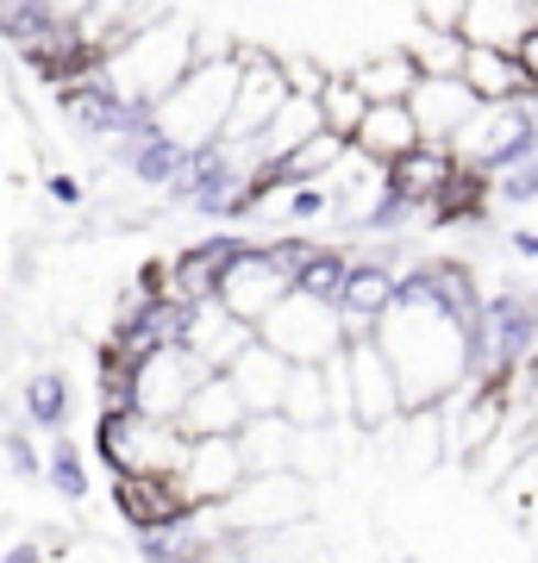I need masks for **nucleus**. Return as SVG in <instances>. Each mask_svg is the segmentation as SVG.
Wrapping results in <instances>:
<instances>
[{"mask_svg": "<svg viewBox=\"0 0 538 563\" xmlns=\"http://www.w3.org/2000/svg\"><path fill=\"white\" fill-rule=\"evenodd\" d=\"M514 383H526V388H532V395H538V344H532V351H526V363H519V369H514Z\"/></svg>", "mask_w": 538, "mask_h": 563, "instance_id": "obj_33", "label": "nucleus"}, {"mask_svg": "<svg viewBox=\"0 0 538 563\" xmlns=\"http://www.w3.org/2000/svg\"><path fill=\"white\" fill-rule=\"evenodd\" d=\"M314 107H319V125H326V132H332V139H344L351 144V132H358V120H363V88H358V76H326L319 81V95H314Z\"/></svg>", "mask_w": 538, "mask_h": 563, "instance_id": "obj_21", "label": "nucleus"}, {"mask_svg": "<svg viewBox=\"0 0 538 563\" xmlns=\"http://www.w3.org/2000/svg\"><path fill=\"white\" fill-rule=\"evenodd\" d=\"M232 51H213V57H195L182 69L157 101H151V120H157L163 139H176L182 151H207L220 144V120L226 101H232Z\"/></svg>", "mask_w": 538, "mask_h": 563, "instance_id": "obj_3", "label": "nucleus"}, {"mask_svg": "<svg viewBox=\"0 0 538 563\" xmlns=\"http://www.w3.org/2000/svg\"><path fill=\"white\" fill-rule=\"evenodd\" d=\"M407 107H414V120H419V139L451 144L458 139V125L476 113V95L463 88V76H414Z\"/></svg>", "mask_w": 538, "mask_h": 563, "instance_id": "obj_13", "label": "nucleus"}, {"mask_svg": "<svg viewBox=\"0 0 538 563\" xmlns=\"http://www.w3.org/2000/svg\"><path fill=\"white\" fill-rule=\"evenodd\" d=\"M113 507L132 532L144 526H176L195 514L188 488L176 483V470H113Z\"/></svg>", "mask_w": 538, "mask_h": 563, "instance_id": "obj_9", "label": "nucleus"}, {"mask_svg": "<svg viewBox=\"0 0 538 563\" xmlns=\"http://www.w3.org/2000/svg\"><path fill=\"white\" fill-rule=\"evenodd\" d=\"M363 88V101H407V88H414L419 63L407 57V51H382V57H370L363 69H351Z\"/></svg>", "mask_w": 538, "mask_h": 563, "instance_id": "obj_22", "label": "nucleus"}, {"mask_svg": "<svg viewBox=\"0 0 538 563\" xmlns=\"http://www.w3.org/2000/svg\"><path fill=\"white\" fill-rule=\"evenodd\" d=\"M344 376H351V420L363 432H388L400 413V388H395V369L382 357L376 332L363 339H344Z\"/></svg>", "mask_w": 538, "mask_h": 563, "instance_id": "obj_8", "label": "nucleus"}, {"mask_svg": "<svg viewBox=\"0 0 538 563\" xmlns=\"http://www.w3.org/2000/svg\"><path fill=\"white\" fill-rule=\"evenodd\" d=\"M7 463H13V476H39V470H44V451L25 439V432H13V439H7Z\"/></svg>", "mask_w": 538, "mask_h": 563, "instance_id": "obj_30", "label": "nucleus"}, {"mask_svg": "<svg viewBox=\"0 0 538 563\" xmlns=\"http://www.w3.org/2000/svg\"><path fill=\"white\" fill-rule=\"evenodd\" d=\"M20 413L32 432H63V420H69V376L63 369H32L20 383Z\"/></svg>", "mask_w": 538, "mask_h": 563, "instance_id": "obj_20", "label": "nucleus"}, {"mask_svg": "<svg viewBox=\"0 0 538 563\" xmlns=\"http://www.w3.org/2000/svg\"><path fill=\"white\" fill-rule=\"evenodd\" d=\"M226 376H232V388H239L244 413H276L282 383H288V357H282V351H270L263 339H251L244 351H232Z\"/></svg>", "mask_w": 538, "mask_h": 563, "instance_id": "obj_15", "label": "nucleus"}, {"mask_svg": "<svg viewBox=\"0 0 538 563\" xmlns=\"http://www.w3.org/2000/svg\"><path fill=\"white\" fill-rule=\"evenodd\" d=\"M232 101H226V120H220V144H251L263 132V120L282 107L288 81H282L276 57L257 51V44H232Z\"/></svg>", "mask_w": 538, "mask_h": 563, "instance_id": "obj_6", "label": "nucleus"}, {"mask_svg": "<svg viewBox=\"0 0 538 563\" xmlns=\"http://www.w3.org/2000/svg\"><path fill=\"white\" fill-rule=\"evenodd\" d=\"M407 57L419 63V76H458L463 38H458V32H439V25H419L414 44H407Z\"/></svg>", "mask_w": 538, "mask_h": 563, "instance_id": "obj_25", "label": "nucleus"}, {"mask_svg": "<svg viewBox=\"0 0 538 563\" xmlns=\"http://www.w3.org/2000/svg\"><path fill=\"white\" fill-rule=\"evenodd\" d=\"M414 13H419V25H439V32H458V20H463V0H414Z\"/></svg>", "mask_w": 538, "mask_h": 563, "instance_id": "obj_29", "label": "nucleus"}, {"mask_svg": "<svg viewBox=\"0 0 538 563\" xmlns=\"http://www.w3.org/2000/svg\"><path fill=\"white\" fill-rule=\"evenodd\" d=\"M400 288V263L395 251H363V257L344 263V282L339 295H332V313H339V332L344 339H363V332H376V320L388 313V301H395Z\"/></svg>", "mask_w": 538, "mask_h": 563, "instance_id": "obj_7", "label": "nucleus"}, {"mask_svg": "<svg viewBox=\"0 0 538 563\" xmlns=\"http://www.w3.org/2000/svg\"><path fill=\"white\" fill-rule=\"evenodd\" d=\"M176 426L188 432V439L239 432V426H244V401H239V388H232V376H226V369H207V376L188 388V401L176 407Z\"/></svg>", "mask_w": 538, "mask_h": 563, "instance_id": "obj_14", "label": "nucleus"}, {"mask_svg": "<svg viewBox=\"0 0 538 563\" xmlns=\"http://www.w3.org/2000/svg\"><path fill=\"white\" fill-rule=\"evenodd\" d=\"M251 332H257L270 351H282L288 363H319L326 351H339V344H344L332 301L300 295V288H282L276 301L263 307L257 320H251Z\"/></svg>", "mask_w": 538, "mask_h": 563, "instance_id": "obj_4", "label": "nucleus"}, {"mask_svg": "<svg viewBox=\"0 0 538 563\" xmlns=\"http://www.w3.org/2000/svg\"><path fill=\"white\" fill-rule=\"evenodd\" d=\"M51 195H57L63 207H76V201H81V181H76V176H51Z\"/></svg>", "mask_w": 538, "mask_h": 563, "instance_id": "obj_32", "label": "nucleus"}, {"mask_svg": "<svg viewBox=\"0 0 538 563\" xmlns=\"http://www.w3.org/2000/svg\"><path fill=\"white\" fill-rule=\"evenodd\" d=\"M376 344L395 369L400 407H439L463 383V325L414 282L395 288L388 313L376 320Z\"/></svg>", "mask_w": 538, "mask_h": 563, "instance_id": "obj_1", "label": "nucleus"}, {"mask_svg": "<svg viewBox=\"0 0 538 563\" xmlns=\"http://www.w3.org/2000/svg\"><path fill=\"white\" fill-rule=\"evenodd\" d=\"M344 263H351V251H339V244H307V257L295 263V276H288V288H300V295H319V301H332L344 282Z\"/></svg>", "mask_w": 538, "mask_h": 563, "instance_id": "obj_23", "label": "nucleus"}, {"mask_svg": "<svg viewBox=\"0 0 538 563\" xmlns=\"http://www.w3.org/2000/svg\"><path fill=\"white\" fill-rule=\"evenodd\" d=\"M538 20V0H463L458 38L463 44H501L514 51V38Z\"/></svg>", "mask_w": 538, "mask_h": 563, "instance_id": "obj_18", "label": "nucleus"}, {"mask_svg": "<svg viewBox=\"0 0 538 563\" xmlns=\"http://www.w3.org/2000/svg\"><path fill=\"white\" fill-rule=\"evenodd\" d=\"M488 195L501 207H532L538 201V151H519V157L495 163L488 169Z\"/></svg>", "mask_w": 538, "mask_h": 563, "instance_id": "obj_24", "label": "nucleus"}, {"mask_svg": "<svg viewBox=\"0 0 538 563\" xmlns=\"http://www.w3.org/2000/svg\"><path fill=\"white\" fill-rule=\"evenodd\" d=\"M282 288H288V276H282L276 263H270V251H263L257 239L244 244L239 257L226 263V276H220V295L213 301L226 307V313H239V320H257L263 307L276 301Z\"/></svg>", "mask_w": 538, "mask_h": 563, "instance_id": "obj_12", "label": "nucleus"}, {"mask_svg": "<svg viewBox=\"0 0 538 563\" xmlns=\"http://www.w3.org/2000/svg\"><path fill=\"white\" fill-rule=\"evenodd\" d=\"M526 95H532V113H538V88H526Z\"/></svg>", "mask_w": 538, "mask_h": 563, "instance_id": "obj_35", "label": "nucleus"}, {"mask_svg": "<svg viewBox=\"0 0 538 563\" xmlns=\"http://www.w3.org/2000/svg\"><path fill=\"white\" fill-rule=\"evenodd\" d=\"M44 483L57 488L63 501H88V470H81V457H76V444H51V451H44V470H39Z\"/></svg>", "mask_w": 538, "mask_h": 563, "instance_id": "obj_26", "label": "nucleus"}, {"mask_svg": "<svg viewBox=\"0 0 538 563\" xmlns=\"http://www.w3.org/2000/svg\"><path fill=\"white\" fill-rule=\"evenodd\" d=\"M351 144H358L376 169L388 157H400V151H414V144H419L414 107H407V101H370V107H363V120H358V132H351Z\"/></svg>", "mask_w": 538, "mask_h": 563, "instance_id": "obj_16", "label": "nucleus"}, {"mask_svg": "<svg viewBox=\"0 0 538 563\" xmlns=\"http://www.w3.org/2000/svg\"><path fill=\"white\" fill-rule=\"evenodd\" d=\"M132 369L139 363H125V357H113V351H100V413H125L132 407Z\"/></svg>", "mask_w": 538, "mask_h": 563, "instance_id": "obj_27", "label": "nucleus"}, {"mask_svg": "<svg viewBox=\"0 0 538 563\" xmlns=\"http://www.w3.org/2000/svg\"><path fill=\"white\" fill-rule=\"evenodd\" d=\"M195 63V25L188 20H163V13H151L144 25H132L107 57H100V76L120 88L125 101L151 107L169 88V81L182 76Z\"/></svg>", "mask_w": 538, "mask_h": 563, "instance_id": "obj_2", "label": "nucleus"}, {"mask_svg": "<svg viewBox=\"0 0 538 563\" xmlns=\"http://www.w3.org/2000/svg\"><path fill=\"white\" fill-rule=\"evenodd\" d=\"M244 476H251V470H244L239 439H232V432L188 439V451H182V463H176V483L188 488V501H195V507H220Z\"/></svg>", "mask_w": 538, "mask_h": 563, "instance_id": "obj_11", "label": "nucleus"}, {"mask_svg": "<svg viewBox=\"0 0 538 563\" xmlns=\"http://www.w3.org/2000/svg\"><path fill=\"white\" fill-rule=\"evenodd\" d=\"M458 76L476 101H514V95H526V69H519L514 51H501V44H463Z\"/></svg>", "mask_w": 538, "mask_h": 563, "instance_id": "obj_19", "label": "nucleus"}, {"mask_svg": "<svg viewBox=\"0 0 538 563\" xmlns=\"http://www.w3.org/2000/svg\"><path fill=\"white\" fill-rule=\"evenodd\" d=\"M458 163H476V169H495V163L519 157V151H538V113L532 95H514V101H476V113L458 125V139L444 144Z\"/></svg>", "mask_w": 538, "mask_h": 563, "instance_id": "obj_5", "label": "nucleus"}, {"mask_svg": "<svg viewBox=\"0 0 538 563\" xmlns=\"http://www.w3.org/2000/svg\"><path fill=\"white\" fill-rule=\"evenodd\" d=\"M207 376V363L188 351V344H163V351H151V357L132 369V407L139 413H151V420H176V407L188 401V388Z\"/></svg>", "mask_w": 538, "mask_h": 563, "instance_id": "obj_10", "label": "nucleus"}, {"mask_svg": "<svg viewBox=\"0 0 538 563\" xmlns=\"http://www.w3.org/2000/svg\"><path fill=\"white\" fill-rule=\"evenodd\" d=\"M514 63L526 69V88H538V20L514 38Z\"/></svg>", "mask_w": 538, "mask_h": 563, "instance_id": "obj_31", "label": "nucleus"}, {"mask_svg": "<svg viewBox=\"0 0 538 563\" xmlns=\"http://www.w3.org/2000/svg\"><path fill=\"white\" fill-rule=\"evenodd\" d=\"M514 251L519 257H538V232H514Z\"/></svg>", "mask_w": 538, "mask_h": 563, "instance_id": "obj_34", "label": "nucleus"}, {"mask_svg": "<svg viewBox=\"0 0 538 563\" xmlns=\"http://www.w3.org/2000/svg\"><path fill=\"white\" fill-rule=\"evenodd\" d=\"M444 169H451V151H444V144H432V139H419L414 151H400V157L382 163V188H395L400 201H414L419 213H426V201L439 195Z\"/></svg>", "mask_w": 538, "mask_h": 563, "instance_id": "obj_17", "label": "nucleus"}, {"mask_svg": "<svg viewBox=\"0 0 538 563\" xmlns=\"http://www.w3.org/2000/svg\"><path fill=\"white\" fill-rule=\"evenodd\" d=\"M282 81H288V95H319V81L332 76V69H314L307 57H276Z\"/></svg>", "mask_w": 538, "mask_h": 563, "instance_id": "obj_28", "label": "nucleus"}]
</instances>
